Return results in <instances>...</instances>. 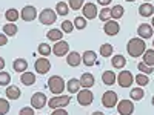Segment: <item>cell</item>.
<instances>
[{"label":"cell","mask_w":154,"mask_h":115,"mask_svg":"<svg viewBox=\"0 0 154 115\" xmlns=\"http://www.w3.org/2000/svg\"><path fill=\"white\" fill-rule=\"evenodd\" d=\"M126 51H128V54H130L131 57H134V58L142 57L143 52L146 51V45L143 42V38H140V37L131 38V40L128 42V45H126Z\"/></svg>","instance_id":"6da1fadb"},{"label":"cell","mask_w":154,"mask_h":115,"mask_svg":"<svg viewBox=\"0 0 154 115\" xmlns=\"http://www.w3.org/2000/svg\"><path fill=\"white\" fill-rule=\"evenodd\" d=\"M48 89L54 95H60L65 91V80L62 78L60 75H53L48 78Z\"/></svg>","instance_id":"7a4b0ae2"},{"label":"cell","mask_w":154,"mask_h":115,"mask_svg":"<svg viewBox=\"0 0 154 115\" xmlns=\"http://www.w3.org/2000/svg\"><path fill=\"white\" fill-rule=\"evenodd\" d=\"M119 103V95L114 91H106L103 95H102V105H103L106 109H112L116 108Z\"/></svg>","instance_id":"3957f363"},{"label":"cell","mask_w":154,"mask_h":115,"mask_svg":"<svg viewBox=\"0 0 154 115\" xmlns=\"http://www.w3.org/2000/svg\"><path fill=\"white\" fill-rule=\"evenodd\" d=\"M71 101V97L69 95H57V97H53L51 100H48V106L51 109H59V108H66Z\"/></svg>","instance_id":"277c9868"},{"label":"cell","mask_w":154,"mask_h":115,"mask_svg":"<svg viewBox=\"0 0 154 115\" xmlns=\"http://www.w3.org/2000/svg\"><path fill=\"white\" fill-rule=\"evenodd\" d=\"M94 101V94L89 91V89H80L79 92H77V103L80 106H89Z\"/></svg>","instance_id":"5b68a950"},{"label":"cell","mask_w":154,"mask_h":115,"mask_svg":"<svg viewBox=\"0 0 154 115\" xmlns=\"http://www.w3.org/2000/svg\"><path fill=\"white\" fill-rule=\"evenodd\" d=\"M38 20H40L43 25H53L56 20H57V12L51 8H45L40 16H38Z\"/></svg>","instance_id":"8992f818"},{"label":"cell","mask_w":154,"mask_h":115,"mask_svg":"<svg viewBox=\"0 0 154 115\" xmlns=\"http://www.w3.org/2000/svg\"><path fill=\"white\" fill-rule=\"evenodd\" d=\"M48 105V98H46V95L43 94V92H35V94H32V97H31V106L34 108V109H42V108H45Z\"/></svg>","instance_id":"52a82bcc"},{"label":"cell","mask_w":154,"mask_h":115,"mask_svg":"<svg viewBox=\"0 0 154 115\" xmlns=\"http://www.w3.org/2000/svg\"><path fill=\"white\" fill-rule=\"evenodd\" d=\"M117 83H119L120 87H130L134 83V77L130 71H122L117 75Z\"/></svg>","instance_id":"ba28073f"},{"label":"cell","mask_w":154,"mask_h":115,"mask_svg":"<svg viewBox=\"0 0 154 115\" xmlns=\"http://www.w3.org/2000/svg\"><path fill=\"white\" fill-rule=\"evenodd\" d=\"M117 111L119 115H133L134 112V105L131 100H120L117 103Z\"/></svg>","instance_id":"9c48e42d"},{"label":"cell","mask_w":154,"mask_h":115,"mask_svg":"<svg viewBox=\"0 0 154 115\" xmlns=\"http://www.w3.org/2000/svg\"><path fill=\"white\" fill-rule=\"evenodd\" d=\"M53 54L57 55V57H65V55H68V54H69V45H68L66 42H63V40L56 42V45L53 46Z\"/></svg>","instance_id":"30bf717a"},{"label":"cell","mask_w":154,"mask_h":115,"mask_svg":"<svg viewBox=\"0 0 154 115\" xmlns=\"http://www.w3.org/2000/svg\"><path fill=\"white\" fill-rule=\"evenodd\" d=\"M34 69H35L37 74L43 75V74H46L51 69V61L48 58H45V57L43 58H37L35 63H34Z\"/></svg>","instance_id":"8fae6325"},{"label":"cell","mask_w":154,"mask_h":115,"mask_svg":"<svg viewBox=\"0 0 154 115\" xmlns=\"http://www.w3.org/2000/svg\"><path fill=\"white\" fill-rule=\"evenodd\" d=\"M20 17H22L23 22H32L34 19H37V9L32 5H26V6L22 9Z\"/></svg>","instance_id":"7c38bea8"},{"label":"cell","mask_w":154,"mask_h":115,"mask_svg":"<svg viewBox=\"0 0 154 115\" xmlns=\"http://www.w3.org/2000/svg\"><path fill=\"white\" fill-rule=\"evenodd\" d=\"M82 11H83V17L85 19H88V20H93V19H96L97 16H99V11H97V6L94 5V3H85L83 6H82Z\"/></svg>","instance_id":"4fadbf2b"},{"label":"cell","mask_w":154,"mask_h":115,"mask_svg":"<svg viewBox=\"0 0 154 115\" xmlns=\"http://www.w3.org/2000/svg\"><path fill=\"white\" fill-rule=\"evenodd\" d=\"M103 31H105L106 35L114 37V35L119 34L120 25H119V22H116V20H108V22H105V25H103Z\"/></svg>","instance_id":"5bb4252c"},{"label":"cell","mask_w":154,"mask_h":115,"mask_svg":"<svg viewBox=\"0 0 154 115\" xmlns=\"http://www.w3.org/2000/svg\"><path fill=\"white\" fill-rule=\"evenodd\" d=\"M82 63L85 66H94L97 63V55L94 51H85V52L82 54Z\"/></svg>","instance_id":"9a60e30c"},{"label":"cell","mask_w":154,"mask_h":115,"mask_svg":"<svg viewBox=\"0 0 154 115\" xmlns=\"http://www.w3.org/2000/svg\"><path fill=\"white\" fill-rule=\"evenodd\" d=\"M137 34H139L140 38L146 40V38H151V35L154 34V29H152L151 25H148V23H142V25H140V26L137 28Z\"/></svg>","instance_id":"2e32d148"},{"label":"cell","mask_w":154,"mask_h":115,"mask_svg":"<svg viewBox=\"0 0 154 115\" xmlns=\"http://www.w3.org/2000/svg\"><path fill=\"white\" fill-rule=\"evenodd\" d=\"M80 84H82V87H85V89H91L93 86H94V83H96V78H94V75L93 74H89V72H85V74H82V77H80Z\"/></svg>","instance_id":"e0dca14e"},{"label":"cell","mask_w":154,"mask_h":115,"mask_svg":"<svg viewBox=\"0 0 154 115\" xmlns=\"http://www.w3.org/2000/svg\"><path fill=\"white\" fill-rule=\"evenodd\" d=\"M66 63L71 68H77L82 63V55L77 52V51H72V52H69L66 55Z\"/></svg>","instance_id":"ac0fdd59"},{"label":"cell","mask_w":154,"mask_h":115,"mask_svg":"<svg viewBox=\"0 0 154 115\" xmlns=\"http://www.w3.org/2000/svg\"><path fill=\"white\" fill-rule=\"evenodd\" d=\"M102 81H103L106 86H112L116 81H117V75L114 74V71H105L102 74Z\"/></svg>","instance_id":"d6986e66"},{"label":"cell","mask_w":154,"mask_h":115,"mask_svg":"<svg viewBox=\"0 0 154 115\" xmlns=\"http://www.w3.org/2000/svg\"><path fill=\"white\" fill-rule=\"evenodd\" d=\"M12 69H14L16 72H25L28 69V61L25 58H16L14 61H12Z\"/></svg>","instance_id":"ffe728a7"},{"label":"cell","mask_w":154,"mask_h":115,"mask_svg":"<svg viewBox=\"0 0 154 115\" xmlns=\"http://www.w3.org/2000/svg\"><path fill=\"white\" fill-rule=\"evenodd\" d=\"M139 14L142 16V17H151L154 14V6L151 3H148V2L142 3V5L139 6Z\"/></svg>","instance_id":"44dd1931"},{"label":"cell","mask_w":154,"mask_h":115,"mask_svg":"<svg viewBox=\"0 0 154 115\" xmlns=\"http://www.w3.org/2000/svg\"><path fill=\"white\" fill-rule=\"evenodd\" d=\"M20 81H22L25 86H32V84L35 83V75H34L32 72H29V71H25V72H22V75H20Z\"/></svg>","instance_id":"7402d4cb"},{"label":"cell","mask_w":154,"mask_h":115,"mask_svg":"<svg viewBox=\"0 0 154 115\" xmlns=\"http://www.w3.org/2000/svg\"><path fill=\"white\" fill-rule=\"evenodd\" d=\"M5 95H6L9 100H19L20 95H22V92H20V89H19L17 86H8Z\"/></svg>","instance_id":"603a6c76"},{"label":"cell","mask_w":154,"mask_h":115,"mask_svg":"<svg viewBox=\"0 0 154 115\" xmlns=\"http://www.w3.org/2000/svg\"><path fill=\"white\" fill-rule=\"evenodd\" d=\"M80 87H82L80 80H77V78H71V80L66 83V89H68L69 94H77V92L80 91Z\"/></svg>","instance_id":"cb8c5ba5"},{"label":"cell","mask_w":154,"mask_h":115,"mask_svg":"<svg viewBox=\"0 0 154 115\" xmlns=\"http://www.w3.org/2000/svg\"><path fill=\"white\" fill-rule=\"evenodd\" d=\"M111 65H112V68H116V69H123L125 68V65H126V58L123 57V55H114L112 57V60H111Z\"/></svg>","instance_id":"d4e9b609"},{"label":"cell","mask_w":154,"mask_h":115,"mask_svg":"<svg viewBox=\"0 0 154 115\" xmlns=\"http://www.w3.org/2000/svg\"><path fill=\"white\" fill-rule=\"evenodd\" d=\"M125 14V9L122 5H114V8H111V19L112 20H119L122 19Z\"/></svg>","instance_id":"484cf974"},{"label":"cell","mask_w":154,"mask_h":115,"mask_svg":"<svg viewBox=\"0 0 154 115\" xmlns=\"http://www.w3.org/2000/svg\"><path fill=\"white\" fill-rule=\"evenodd\" d=\"M56 12H57V16L66 17L68 12H69V5L65 3V2H59V3L56 5Z\"/></svg>","instance_id":"4316f807"},{"label":"cell","mask_w":154,"mask_h":115,"mask_svg":"<svg viewBox=\"0 0 154 115\" xmlns=\"http://www.w3.org/2000/svg\"><path fill=\"white\" fill-rule=\"evenodd\" d=\"M46 37H48V40H51V42H60L63 34H62V29H49L46 32Z\"/></svg>","instance_id":"83f0119b"},{"label":"cell","mask_w":154,"mask_h":115,"mask_svg":"<svg viewBox=\"0 0 154 115\" xmlns=\"http://www.w3.org/2000/svg\"><path fill=\"white\" fill-rule=\"evenodd\" d=\"M130 97H131V100H134V101H139V100H142L143 97H145V91L140 86H137V87H133L131 89V92H130Z\"/></svg>","instance_id":"f1b7e54d"},{"label":"cell","mask_w":154,"mask_h":115,"mask_svg":"<svg viewBox=\"0 0 154 115\" xmlns=\"http://www.w3.org/2000/svg\"><path fill=\"white\" fill-rule=\"evenodd\" d=\"M20 17V14H19V11L17 9H14V8H9L6 12H5V19L8 20V23H14V22H17V19Z\"/></svg>","instance_id":"f546056e"},{"label":"cell","mask_w":154,"mask_h":115,"mask_svg":"<svg viewBox=\"0 0 154 115\" xmlns=\"http://www.w3.org/2000/svg\"><path fill=\"white\" fill-rule=\"evenodd\" d=\"M143 63L145 65H148V66H152L154 68V49H146L145 52H143Z\"/></svg>","instance_id":"4dcf8cb0"},{"label":"cell","mask_w":154,"mask_h":115,"mask_svg":"<svg viewBox=\"0 0 154 115\" xmlns=\"http://www.w3.org/2000/svg\"><path fill=\"white\" fill-rule=\"evenodd\" d=\"M17 32H19V28H17L16 23H6L5 26H3V34H6L8 37L16 35Z\"/></svg>","instance_id":"1f68e13d"},{"label":"cell","mask_w":154,"mask_h":115,"mask_svg":"<svg viewBox=\"0 0 154 115\" xmlns=\"http://www.w3.org/2000/svg\"><path fill=\"white\" fill-rule=\"evenodd\" d=\"M134 81L137 83V86H140V87H143V86H146L148 83H149V78H148V75H145V74H137L136 77H134Z\"/></svg>","instance_id":"d6a6232c"},{"label":"cell","mask_w":154,"mask_h":115,"mask_svg":"<svg viewBox=\"0 0 154 115\" xmlns=\"http://www.w3.org/2000/svg\"><path fill=\"white\" fill-rule=\"evenodd\" d=\"M37 51H38V54H40V55L48 57L51 52H53V48H51L48 43H40V45H38V48H37Z\"/></svg>","instance_id":"836d02e7"},{"label":"cell","mask_w":154,"mask_h":115,"mask_svg":"<svg viewBox=\"0 0 154 115\" xmlns=\"http://www.w3.org/2000/svg\"><path fill=\"white\" fill-rule=\"evenodd\" d=\"M100 55L102 57H111L112 55V45L109 43H103L100 46Z\"/></svg>","instance_id":"e575fe53"},{"label":"cell","mask_w":154,"mask_h":115,"mask_svg":"<svg viewBox=\"0 0 154 115\" xmlns=\"http://www.w3.org/2000/svg\"><path fill=\"white\" fill-rule=\"evenodd\" d=\"M99 19H100V22H108L111 19V8L105 6L103 9L99 12Z\"/></svg>","instance_id":"d590c367"},{"label":"cell","mask_w":154,"mask_h":115,"mask_svg":"<svg viewBox=\"0 0 154 115\" xmlns=\"http://www.w3.org/2000/svg\"><path fill=\"white\" fill-rule=\"evenodd\" d=\"M72 25L75 29H85L86 28V19L85 17H75L72 20Z\"/></svg>","instance_id":"8d00e7d4"},{"label":"cell","mask_w":154,"mask_h":115,"mask_svg":"<svg viewBox=\"0 0 154 115\" xmlns=\"http://www.w3.org/2000/svg\"><path fill=\"white\" fill-rule=\"evenodd\" d=\"M11 83V75L5 71H0V86H9Z\"/></svg>","instance_id":"74e56055"},{"label":"cell","mask_w":154,"mask_h":115,"mask_svg":"<svg viewBox=\"0 0 154 115\" xmlns=\"http://www.w3.org/2000/svg\"><path fill=\"white\" fill-rule=\"evenodd\" d=\"M137 69L142 72V74H145V75H149V74H152L154 72V69H152V66H148V65H145L143 61H140L139 65H137Z\"/></svg>","instance_id":"f35d334b"},{"label":"cell","mask_w":154,"mask_h":115,"mask_svg":"<svg viewBox=\"0 0 154 115\" xmlns=\"http://www.w3.org/2000/svg\"><path fill=\"white\" fill-rule=\"evenodd\" d=\"M72 31H74V25H72V22H68V20L62 22V32H65V34H71Z\"/></svg>","instance_id":"ab89813d"},{"label":"cell","mask_w":154,"mask_h":115,"mask_svg":"<svg viewBox=\"0 0 154 115\" xmlns=\"http://www.w3.org/2000/svg\"><path fill=\"white\" fill-rule=\"evenodd\" d=\"M8 112H9V103H8V100L0 98V115H5Z\"/></svg>","instance_id":"60d3db41"},{"label":"cell","mask_w":154,"mask_h":115,"mask_svg":"<svg viewBox=\"0 0 154 115\" xmlns=\"http://www.w3.org/2000/svg\"><path fill=\"white\" fill-rule=\"evenodd\" d=\"M68 5H69L71 9H75V11H77V9H80L85 3H83V0H69Z\"/></svg>","instance_id":"b9f144b4"},{"label":"cell","mask_w":154,"mask_h":115,"mask_svg":"<svg viewBox=\"0 0 154 115\" xmlns=\"http://www.w3.org/2000/svg\"><path fill=\"white\" fill-rule=\"evenodd\" d=\"M19 115H34V108L31 106V108H22L20 109V112H19Z\"/></svg>","instance_id":"7bdbcfd3"},{"label":"cell","mask_w":154,"mask_h":115,"mask_svg":"<svg viewBox=\"0 0 154 115\" xmlns=\"http://www.w3.org/2000/svg\"><path fill=\"white\" fill-rule=\"evenodd\" d=\"M51 115H68V112L65 111V108H59V109H53Z\"/></svg>","instance_id":"ee69618b"},{"label":"cell","mask_w":154,"mask_h":115,"mask_svg":"<svg viewBox=\"0 0 154 115\" xmlns=\"http://www.w3.org/2000/svg\"><path fill=\"white\" fill-rule=\"evenodd\" d=\"M6 43H8V35L2 32L0 34V46H5Z\"/></svg>","instance_id":"f6af8a7d"},{"label":"cell","mask_w":154,"mask_h":115,"mask_svg":"<svg viewBox=\"0 0 154 115\" xmlns=\"http://www.w3.org/2000/svg\"><path fill=\"white\" fill-rule=\"evenodd\" d=\"M111 2H112V0H97V3L102 5V6H108Z\"/></svg>","instance_id":"bcb514c9"},{"label":"cell","mask_w":154,"mask_h":115,"mask_svg":"<svg viewBox=\"0 0 154 115\" xmlns=\"http://www.w3.org/2000/svg\"><path fill=\"white\" fill-rule=\"evenodd\" d=\"M5 69V60H3V57H0V71H3Z\"/></svg>","instance_id":"7dc6e473"},{"label":"cell","mask_w":154,"mask_h":115,"mask_svg":"<svg viewBox=\"0 0 154 115\" xmlns=\"http://www.w3.org/2000/svg\"><path fill=\"white\" fill-rule=\"evenodd\" d=\"M91 115H105V114H103V112H100V111H97V112H93Z\"/></svg>","instance_id":"c3c4849f"},{"label":"cell","mask_w":154,"mask_h":115,"mask_svg":"<svg viewBox=\"0 0 154 115\" xmlns=\"http://www.w3.org/2000/svg\"><path fill=\"white\" fill-rule=\"evenodd\" d=\"M151 26H152V29H154V16H152V20H151Z\"/></svg>","instance_id":"681fc988"},{"label":"cell","mask_w":154,"mask_h":115,"mask_svg":"<svg viewBox=\"0 0 154 115\" xmlns=\"http://www.w3.org/2000/svg\"><path fill=\"white\" fill-rule=\"evenodd\" d=\"M151 103H152V106H154V97L151 98Z\"/></svg>","instance_id":"f907efd6"},{"label":"cell","mask_w":154,"mask_h":115,"mask_svg":"<svg viewBox=\"0 0 154 115\" xmlns=\"http://www.w3.org/2000/svg\"><path fill=\"white\" fill-rule=\"evenodd\" d=\"M125 2H134V0H125Z\"/></svg>","instance_id":"816d5d0a"},{"label":"cell","mask_w":154,"mask_h":115,"mask_svg":"<svg viewBox=\"0 0 154 115\" xmlns=\"http://www.w3.org/2000/svg\"><path fill=\"white\" fill-rule=\"evenodd\" d=\"M145 2H148V3H149V2H151V0H145Z\"/></svg>","instance_id":"f5cc1de1"},{"label":"cell","mask_w":154,"mask_h":115,"mask_svg":"<svg viewBox=\"0 0 154 115\" xmlns=\"http://www.w3.org/2000/svg\"><path fill=\"white\" fill-rule=\"evenodd\" d=\"M152 48H154V40H152Z\"/></svg>","instance_id":"db71d44e"}]
</instances>
